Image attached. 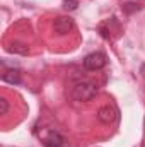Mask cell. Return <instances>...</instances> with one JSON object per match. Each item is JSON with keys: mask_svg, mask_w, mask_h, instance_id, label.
<instances>
[{"mask_svg": "<svg viewBox=\"0 0 145 147\" xmlns=\"http://www.w3.org/2000/svg\"><path fill=\"white\" fill-rule=\"evenodd\" d=\"M7 50H9L10 53H15V55H28V53H29V46L24 45V43H21V41L10 43V45L7 46Z\"/></svg>", "mask_w": 145, "mask_h": 147, "instance_id": "7", "label": "cell"}, {"mask_svg": "<svg viewBox=\"0 0 145 147\" xmlns=\"http://www.w3.org/2000/svg\"><path fill=\"white\" fill-rule=\"evenodd\" d=\"M43 144L46 147H63L65 146V139L62 134L55 132V130H50L44 137H43Z\"/></svg>", "mask_w": 145, "mask_h": 147, "instance_id": "4", "label": "cell"}, {"mask_svg": "<svg viewBox=\"0 0 145 147\" xmlns=\"http://www.w3.org/2000/svg\"><path fill=\"white\" fill-rule=\"evenodd\" d=\"M9 101L5 98H0V115H7L9 113Z\"/></svg>", "mask_w": 145, "mask_h": 147, "instance_id": "10", "label": "cell"}, {"mask_svg": "<svg viewBox=\"0 0 145 147\" xmlns=\"http://www.w3.org/2000/svg\"><path fill=\"white\" fill-rule=\"evenodd\" d=\"M106 63H108L106 55L101 53V51H92V53H89V55L84 58V69L89 70V72L101 70V69L106 67Z\"/></svg>", "mask_w": 145, "mask_h": 147, "instance_id": "2", "label": "cell"}, {"mask_svg": "<svg viewBox=\"0 0 145 147\" xmlns=\"http://www.w3.org/2000/svg\"><path fill=\"white\" fill-rule=\"evenodd\" d=\"M77 7H79L77 0H63V9L65 10H75Z\"/></svg>", "mask_w": 145, "mask_h": 147, "instance_id": "9", "label": "cell"}, {"mask_svg": "<svg viewBox=\"0 0 145 147\" xmlns=\"http://www.w3.org/2000/svg\"><path fill=\"white\" fill-rule=\"evenodd\" d=\"M140 9H142V5L140 3H135V2H126V3L121 5V10L126 12V14H133V12L140 10Z\"/></svg>", "mask_w": 145, "mask_h": 147, "instance_id": "8", "label": "cell"}, {"mask_svg": "<svg viewBox=\"0 0 145 147\" xmlns=\"http://www.w3.org/2000/svg\"><path fill=\"white\" fill-rule=\"evenodd\" d=\"M97 94V86L91 80H80L72 87V99L77 103H85L96 98Z\"/></svg>", "mask_w": 145, "mask_h": 147, "instance_id": "1", "label": "cell"}, {"mask_svg": "<svg viewBox=\"0 0 145 147\" xmlns=\"http://www.w3.org/2000/svg\"><path fill=\"white\" fill-rule=\"evenodd\" d=\"M140 74H142V75H144V77H145V63H144V65H142V69H140Z\"/></svg>", "mask_w": 145, "mask_h": 147, "instance_id": "11", "label": "cell"}, {"mask_svg": "<svg viewBox=\"0 0 145 147\" xmlns=\"http://www.w3.org/2000/svg\"><path fill=\"white\" fill-rule=\"evenodd\" d=\"M73 28H75V22L68 16H58L53 21V29H55V33L58 36H67L68 33L73 31Z\"/></svg>", "mask_w": 145, "mask_h": 147, "instance_id": "3", "label": "cell"}, {"mask_svg": "<svg viewBox=\"0 0 145 147\" xmlns=\"http://www.w3.org/2000/svg\"><path fill=\"white\" fill-rule=\"evenodd\" d=\"M114 118H116V110L113 108V106H101L99 111H97V120L101 121V123H113L114 121Z\"/></svg>", "mask_w": 145, "mask_h": 147, "instance_id": "5", "label": "cell"}, {"mask_svg": "<svg viewBox=\"0 0 145 147\" xmlns=\"http://www.w3.org/2000/svg\"><path fill=\"white\" fill-rule=\"evenodd\" d=\"M2 80L7 82V84H15L17 86V84H21L22 77H21V72L17 69H9V70H5L2 74Z\"/></svg>", "mask_w": 145, "mask_h": 147, "instance_id": "6", "label": "cell"}]
</instances>
